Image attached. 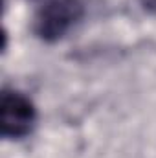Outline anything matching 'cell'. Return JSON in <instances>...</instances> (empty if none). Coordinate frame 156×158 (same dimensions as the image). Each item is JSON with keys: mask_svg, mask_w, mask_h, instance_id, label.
I'll return each instance as SVG.
<instances>
[{"mask_svg": "<svg viewBox=\"0 0 156 158\" xmlns=\"http://www.w3.org/2000/svg\"><path fill=\"white\" fill-rule=\"evenodd\" d=\"M84 15L81 0H50L37 11L33 19V31L44 42L63 39Z\"/></svg>", "mask_w": 156, "mask_h": 158, "instance_id": "cell-1", "label": "cell"}, {"mask_svg": "<svg viewBox=\"0 0 156 158\" xmlns=\"http://www.w3.org/2000/svg\"><path fill=\"white\" fill-rule=\"evenodd\" d=\"M37 123V109L33 101L11 88H4L0 99V132L6 140H22L30 136Z\"/></svg>", "mask_w": 156, "mask_h": 158, "instance_id": "cell-2", "label": "cell"}, {"mask_svg": "<svg viewBox=\"0 0 156 158\" xmlns=\"http://www.w3.org/2000/svg\"><path fill=\"white\" fill-rule=\"evenodd\" d=\"M140 4L143 6V9L151 15H156V0H140Z\"/></svg>", "mask_w": 156, "mask_h": 158, "instance_id": "cell-3", "label": "cell"}]
</instances>
